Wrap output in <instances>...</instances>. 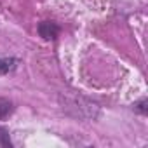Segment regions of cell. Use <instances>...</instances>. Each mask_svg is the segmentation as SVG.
I'll list each match as a JSON object with an SVG mask.
<instances>
[{
  "instance_id": "obj_1",
  "label": "cell",
  "mask_w": 148,
  "mask_h": 148,
  "mask_svg": "<svg viewBox=\"0 0 148 148\" xmlns=\"http://www.w3.org/2000/svg\"><path fill=\"white\" fill-rule=\"evenodd\" d=\"M37 30H38V35L44 40H54L59 35V26L54 21H42Z\"/></svg>"
},
{
  "instance_id": "obj_2",
  "label": "cell",
  "mask_w": 148,
  "mask_h": 148,
  "mask_svg": "<svg viewBox=\"0 0 148 148\" xmlns=\"http://www.w3.org/2000/svg\"><path fill=\"white\" fill-rule=\"evenodd\" d=\"M18 61L14 58H0V75H7V73L16 70Z\"/></svg>"
},
{
  "instance_id": "obj_3",
  "label": "cell",
  "mask_w": 148,
  "mask_h": 148,
  "mask_svg": "<svg viewBox=\"0 0 148 148\" xmlns=\"http://www.w3.org/2000/svg\"><path fill=\"white\" fill-rule=\"evenodd\" d=\"M12 113V103L5 98H0V120Z\"/></svg>"
},
{
  "instance_id": "obj_4",
  "label": "cell",
  "mask_w": 148,
  "mask_h": 148,
  "mask_svg": "<svg viewBox=\"0 0 148 148\" xmlns=\"http://www.w3.org/2000/svg\"><path fill=\"white\" fill-rule=\"evenodd\" d=\"M0 146H9V148L12 146V143L9 139V132L4 127H0Z\"/></svg>"
},
{
  "instance_id": "obj_5",
  "label": "cell",
  "mask_w": 148,
  "mask_h": 148,
  "mask_svg": "<svg viewBox=\"0 0 148 148\" xmlns=\"http://www.w3.org/2000/svg\"><path fill=\"white\" fill-rule=\"evenodd\" d=\"M145 105H146V99H141V101L136 105V110H138V112H141V113H146V108H145Z\"/></svg>"
}]
</instances>
